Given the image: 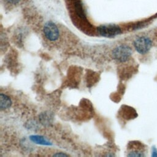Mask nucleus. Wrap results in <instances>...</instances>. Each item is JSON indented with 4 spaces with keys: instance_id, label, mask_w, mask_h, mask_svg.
I'll use <instances>...</instances> for the list:
<instances>
[{
    "instance_id": "nucleus-6",
    "label": "nucleus",
    "mask_w": 157,
    "mask_h": 157,
    "mask_svg": "<svg viewBox=\"0 0 157 157\" xmlns=\"http://www.w3.org/2000/svg\"><path fill=\"white\" fill-rule=\"evenodd\" d=\"M12 105L10 98L6 94L1 93L0 94V109L1 110L9 109Z\"/></svg>"
},
{
    "instance_id": "nucleus-7",
    "label": "nucleus",
    "mask_w": 157,
    "mask_h": 157,
    "mask_svg": "<svg viewBox=\"0 0 157 157\" xmlns=\"http://www.w3.org/2000/svg\"><path fill=\"white\" fill-rule=\"evenodd\" d=\"M39 120L43 125L49 126L52 123L53 116L50 113L48 112H45L40 114Z\"/></svg>"
},
{
    "instance_id": "nucleus-4",
    "label": "nucleus",
    "mask_w": 157,
    "mask_h": 157,
    "mask_svg": "<svg viewBox=\"0 0 157 157\" xmlns=\"http://www.w3.org/2000/svg\"><path fill=\"white\" fill-rule=\"evenodd\" d=\"M44 33L46 38L50 41H55L59 37V29L52 21L47 22L44 26Z\"/></svg>"
},
{
    "instance_id": "nucleus-9",
    "label": "nucleus",
    "mask_w": 157,
    "mask_h": 157,
    "mask_svg": "<svg viewBox=\"0 0 157 157\" xmlns=\"http://www.w3.org/2000/svg\"><path fill=\"white\" fill-rule=\"evenodd\" d=\"M128 156H144V154L141 151L134 150V151H130L128 154Z\"/></svg>"
},
{
    "instance_id": "nucleus-1",
    "label": "nucleus",
    "mask_w": 157,
    "mask_h": 157,
    "mask_svg": "<svg viewBox=\"0 0 157 157\" xmlns=\"http://www.w3.org/2000/svg\"><path fill=\"white\" fill-rule=\"evenodd\" d=\"M132 53L131 48L125 44L115 47L112 53L113 58L120 63H124L129 59Z\"/></svg>"
},
{
    "instance_id": "nucleus-3",
    "label": "nucleus",
    "mask_w": 157,
    "mask_h": 157,
    "mask_svg": "<svg viewBox=\"0 0 157 157\" xmlns=\"http://www.w3.org/2000/svg\"><path fill=\"white\" fill-rule=\"evenodd\" d=\"M99 34L105 37H114L121 33V28L115 25H101L97 28Z\"/></svg>"
},
{
    "instance_id": "nucleus-10",
    "label": "nucleus",
    "mask_w": 157,
    "mask_h": 157,
    "mask_svg": "<svg viewBox=\"0 0 157 157\" xmlns=\"http://www.w3.org/2000/svg\"><path fill=\"white\" fill-rule=\"evenodd\" d=\"M6 2L9 3V4H18L20 0H4Z\"/></svg>"
},
{
    "instance_id": "nucleus-2",
    "label": "nucleus",
    "mask_w": 157,
    "mask_h": 157,
    "mask_svg": "<svg viewBox=\"0 0 157 157\" xmlns=\"http://www.w3.org/2000/svg\"><path fill=\"white\" fill-rule=\"evenodd\" d=\"M136 50L140 54L147 53L152 46L151 39L147 36H140L137 37L133 43Z\"/></svg>"
},
{
    "instance_id": "nucleus-5",
    "label": "nucleus",
    "mask_w": 157,
    "mask_h": 157,
    "mask_svg": "<svg viewBox=\"0 0 157 157\" xmlns=\"http://www.w3.org/2000/svg\"><path fill=\"white\" fill-rule=\"evenodd\" d=\"M32 142L35 144L42 145H52V143L46 137L39 135H32L29 137Z\"/></svg>"
},
{
    "instance_id": "nucleus-11",
    "label": "nucleus",
    "mask_w": 157,
    "mask_h": 157,
    "mask_svg": "<svg viewBox=\"0 0 157 157\" xmlns=\"http://www.w3.org/2000/svg\"><path fill=\"white\" fill-rule=\"evenodd\" d=\"M53 156H68V155L66 154V153H62V152H59V153H55L53 155Z\"/></svg>"
},
{
    "instance_id": "nucleus-8",
    "label": "nucleus",
    "mask_w": 157,
    "mask_h": 157,
    "mask_svg": "<svg viewBox=\"0 0 157 157\" xmlns=\"http://www.w3.org/2000/svg\"><path fill=\"white\" fill-rule=\"evenodd\" d=\"M75 10L77 13V15L82 19L86 18V14L84 10V8L83 7L82 3L78 1L75 2Z\"/></svg>"
}]
</instances>
